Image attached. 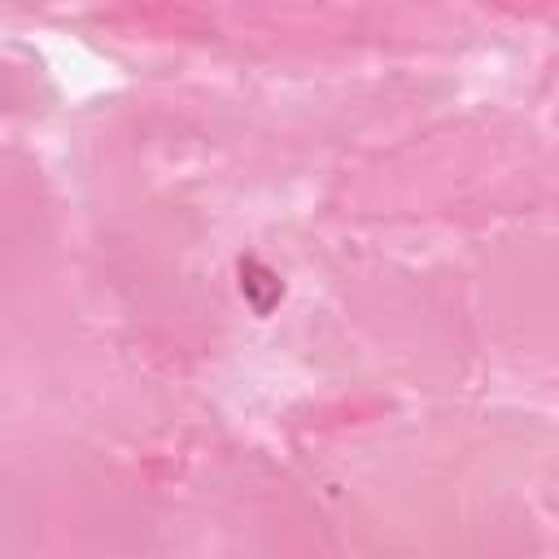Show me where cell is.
<instances>
[{
  "instance_id": "obj_1",
  "label": "cell",
  "mask_w": 559,
  "mask_h": 559,
  "mask_svg": "<svg viewBox=\"0 0 559 559\" xmlns=\"http://www.w3.org/2000/svg\"><path fill=\"white\" fill-rule=\"evenodd\" d=\"M240 293L253 306V314H271L275 301L284 297V280L262 258H240Z\"/></svg>"
}]
</instances>
